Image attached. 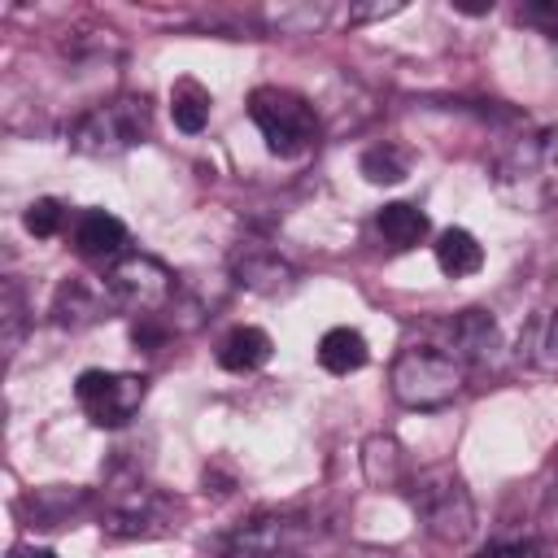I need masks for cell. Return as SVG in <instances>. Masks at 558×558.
<instances>
[{"label": "cell", "instance_id": "cell-16", "mask_svg": "<svg viewBox=\"0 0 558 558\" xmlns=\"http://www.w3.org/2000/svg\"><path fill=\"white\" fill-rule=\"evenodd\" d=\"M432 248H436V266H440L449 279H466V275H475V270L484 266V244H480L466 227L440 231Z\"/></svg>", "mask_w": 558, "mask_h": 558}, {"label": "cell", "instance_id": "cell-23", "mask_svg": "<svg viewBox=\"0 0 558 558\" xmlns=\"http://www.w3.org/2000/svg\"><path fill=\"white\" fill-rule=\"evenodd\" d=\"M0 318H4V353H17L22 331H26V301H22V292H17V283H13V279L4 283V296H0Z\"/></svg>", "mask_w": 558, "mask_h": 558}, {"label": "cell", "instance_id": "cell-11", "mask_svg": "<svg viewBox=\"0 0 558 558\" xmlns=\"http://www.w3.org/2000/svg\"><path fill=\"white\" fill-rule=\"evenodd\" d=\"M235 279L248 288V292H262V296H275V292H288L296 283V270L270 253V248H248L240 262H235Z\"/></svg>", "mask_w": 558, "mask_h": 558}, {"label": "cell", "instance_id": "cell-5", "mask_svg": "<svg viewBox=\"0 0 558 558\" xmlns=\"http://www.w3.org/2000/svg\"><path fill=\"white\" fill-rule=\"evenodd\" d=\"M318 527L314 519L305 514H279V510H266V514H253L248 523H240L227 545H222V558H314L318 549Z\"/></svg>", "mask_w": 558, "mask_h": 558}, {"label": "cell", "instance_id": "cell-20", "mask_svg": "<svg viewBox=\"0 0 558 558\" xmlns=\"http://www.w3.org/2000/svg\"><path fill=\"white\" fill-rule=\"evenodd\" d=\"M209 109H214V96L196 78H174V87H170V118H174L179 131H187V135L205 131Z\"/></svg>", "mask_w": 558, "mask_h": 558}, {"label": "cell", "instance_id": "cell-9", "mask_svg": "<svg viewBox=\"0 0 558 558\" xmlns=\"http://www.w3.org/2000/svg\"><path fill=\"white\" fill-rule=\"evenodd\" d=\"M449 344H453V357L458 362H471V366H493L501 357V327L488 310H462L453 314L449 323Z\"/></svg>", "mask_w": 558, "mask_h": 558}, {"label": "cell", "instance_id": "cell-19", "mask_svg": "<svg viewBox=\"0 0 558 558\" xmlns=\"http://www.w3.org/2000/svg\"><path fill=\"white\" fill-rule=\"evenodd\" d=\"M375 231L392 248H414L427 235V214L418 205H410V201H392V205H384L375 214Z\"/></svg>", "mask_w": 558, "mask_h": 558}, {"label": "cell", "instance_id": "cell-15", "mask_svg": "<svg viewBox=\"0 0 558 558\" xmlns=\"http://www.w3.org/2000/svg\"><path fill=\"white\" fill-rule=\"evenodd\" d=\"M270 336L262 327H235L222 344H218V366L231 371V375H248V371H262L270 362Z\"/></svg>", "mask_w": 558, "mask_h": 558}, {"label": "cell", "instance_id": "cell-21", "mask_svg": "<svg viewBox=\"0 0 558 558\" xmlns=\"http://www.w3.org/2000/svg\"><path fill=\"white\" fill-rule=\"evenodd\" d=\"M357 170L371 179V183H401L410 174V157L397 148V144H375L362 153Z\"/></svg>", "mask_w": 558, "mask_h": 558}, {"label": "cell", "instance_id": "cell-10", "mask_svg": "<svg viewBox=\"0 0 558 558\" xmlns=\"http://www.w3.org/2000/svg\"><path fill=\"white\" fill-rule=\"evenodd\" d=\"M109 310H113V301H109L105 283L96 288L92 279H65L52 296V318H57V327H70V331L100 323Z\"/></svg>", "mask_w": 558, "mask_h": 558}, {"label": "cell", "instance_id": "cell-30", "mask_svg": "<svg viewBox=\"0 0 558 558\" xmlns=\"http://www.w3.org/2000/svg\"><path fill=\"white\" fill-rule=\"evenodd\" d=\"M554 471H558V458H554Z\"/></svg>", "mask_w": 558, "mask_h": 558}, {"label": "cell", "instance_id": "cell-2", "mask_svg": "<svg viewBox=\"0 0 558 558\" xmlns=\"http://www.w3.org/2000/svg\"><path fill=\"white\" fill-rule=\"evenodd\" d=\"M153 135V109L144 96H109L83 109L70 126V148L83 157H118Z\"/></svg>", "mask_w": 558, "mask_h": 558}, {"label": "cell", "instance_id": "cell-6", "mask_svg": "<svg viewBox=\"0 0 558 558\" xmlns=\"http://www.w3.org/2000/svg\"><path fill=\"white\" fill-rule=\"evenodd\" d=\"M105 292L113 310L135 314V318H157V310H166L174 296V275L153 253H122L105 270Z\"/></svg>", "mask_w": 558, "mask_h": 558}, {"label": "cell", "instance_id": "cell-14", "mask_svg": "<svg viewBox=\"0 0 558 558\" xmlns=\"http://www.w3.org/2000/svg\"><path fill=\"white\" fill-rule=\"evenodd\" d=\"M122 244H126L122 218H113L109 209L78 214V222H74V248L83 257H113V253H122Z\"/></svg>", "mask_w": 558, "mask_h": 558}, {"label": "cell", "instance_id": "cell-29", "mask_svg": "<svg viewBox=\"0 0 558 558\" xmlns=\"http://www.w3.org/2000/svg\"><path fill=\"white\" fill-rule=\"evenodd\" d=\"M554 57H558V44H554Z\"/></svg>", "mask_w": 558, "mask_h": 558}, {"label": "cell", "instance_id": "cell-26", "mask_svg": "<svg viewBox=\"0 0 558 558\" xmlns=\"http://www.w3.org/2000/svg\"><path fill=\"white\" fill-rule=\"evenodd\" d=\"M166 336H170V331H166V327H157L153 318H140V323L131 327V340H135L140 349H157V344H161Z\"/></svg>", "mask_w": 558, "mask_h": 558}, {"label": "cell", "instance_id": "cell-13", "mask_svg": "<svg viewBox=\"0 0 558 558\" xmlns=\"http://www.w3.org/2000/svg\"><path fill=\"white\" fill-rule=\"evenodd\" d=\"M519 357L532 371L558 375V310H541V314H532L523 323V331H519Z\"/></svg>", "mask_w": 558, "mask_h": 558}, {"label": "cell", "instance_id": "cell-8", "mask_svg": "<svg viewBox=\"0 0 558 558\" xmlns=\"http://www.w3.org/2000/svg\"><path fill=\"white\" fill-rule=\"evenodd\" d=\"M100 527H105V536H113V541L166 536V532H170V501H166L157 488H148V484H140V480H126V484L109 488Z\"/></svg>", "mask_w": 558, "mask_h": 558}, {"label": "cell", "instance_id": "cell-22", "mask_svg": "<svg viewBox=\"0 0 558 558\" xmlns=\"http://www.w3.org/2000/svg\"><path fill=\"white\" fill-rule=\"evenodd\" d=\"M22 222H26V231H31V235L48 240V235H57V231H61V222H65V205H61L57 196H39V201H31V205H26Z\"/></svg>", "mask_w": 558, "mask_h": 558}, {"label": "cell", "instance_id": "cell-3", "mask_svg": "<svg viewBox=\"0 0 558 558\" xmlns=\"http://www.w3.org/2000/svg\"><path fill=\"white\" fill-rule=\"evenodd\" d=\"M462 384H466L462 362L432 344L401 349L388 371V388L405 410H440L462 392Z\"/></svg>", "mask_w": 558, "mask_h": 558}, {"label": "cell", "instance_id": "cell-1", "mask_svg": "<svg viewBox=\"0 0 558 558\" xmlns=\"http://www.w3.org/2000/svg\"><path fill=\"white\" fill-rule=\"evenodd\" d=\"M410 488V506L418 514V523L427 527V536H436L440 545H462L471 532H475V501H471V488L466 480L449 466V462H436V466H423L405 480Z\"/></svg>", "mask_w": 558, "mask_h": 558}, {"label": "cell", "instance_id": "cell-7", "mask_svg": "<svg viewBox=\"0 0 558 558\" xmlns=\"http://www.w3.org/2000/svg\"><path fill=\"white\" fill-rule=\"evenodd\" d=\"M148 397V379L131 371H83L74 379V401L96 427H126Z\"/></svg>", "mask_w": 558, "mask_h": 558}, {"label": "cell", "instance_id": "cell-24", "mask_svg": "<svg viewBox=\"0 0 558 558\" xmlns=\"http://www.w3.org/2000/svg\"><path fill=\"white\" fill-rule=\"evenodd\" d=\"M475 558H549V554H545V545L536 536H497Z\"/></svg>", "mask_w": 558, "mask_h": 558}, {"label": "cell", "instance_id": "cell-18", "mask_svg": "<svg viewBox=\"0 0 558 558\" xmlns=\"http://www.w3.org/2000/svg\"><path fill=\"white\" fill-rule=\"evenodd\" d=\"M362 471H366L371 488H401L405 484V453H401V445L392 436H384V432L366 436V445H362Z\"/></svg>", "mask_w": 558, "mask_h": 558}, {"label": "cell", "instance_id": "cell-12", "mask_svg": "<svg viewBox=\"0 0 558 558\" xmlns=\"http://www.w3.org/2000/svg\"><path fill=\"white\" fill-rule=\"evenodd\" d=\"M78 510H87V493L83 488H35L22 497V514L35 523V527H65Z\"/></svg>", "mask_w": 558, "mask_h": 558}, {"label": "cell", "instance_id": "cell-28", "mask_svg": "<svg viewBox=\"0 0 558 558\" xmlns=\"http://www.w3.org/2000/svg\"><path fill=\"white\" fill-rule=\"evenodd\" d=\"M13 558H57L52 549H13Z\"/></svg>", "mask_w": 558, "mask_h": 558}, {"label": "cell", "instance_id": "cell-25", "mask_svg": "<svg viewBox=\"0 0 558 558\" xmlns=\"http://www.w3.org/2000/svg\"><path fill=\"white\" fill-rule=\"evenodd\" d=\"M519 17H523L527 26H536L549 44H558V0H532V4L519 9Z\"/></svg>", "mask_w": 558, "mask_h": 558}, {"label": "cell", "instance_id": "cell-17", "mask_svg": "<svg viewBox=\"0 0 558 558\" xmlns=\"http://www.w3.org/2000/svg\"><path fill=\"white\" fill-rule=\"evenodd\" d=\"M366 357H371V349H366L362 331H353V327H331L318 340V366L327 375H353L366 366Z\"/></svg>", "mask_w": 558, "mask_h": 558}, {"label": "cell", "instance_id": "cell-4", "mask_svg": "<svg viewBox=\"0 0 558 558\" xmlns=\"http://www.w3.org/2000/svg\"><path fill=\"white\" fill-rule=\"evenodd\" d=\"M248 118H253V126L262 131V140L275 157H301L318 140L314 105L305 96L288 92V87H257L248 96Z\"/></svg>", "mask_w": 558, "mask_h": 558}, {"label": "cell", "instance_id": "cell-27", "mask_svg": "<svg viewBox=\"0 0 558 558\" xmlns=\"http://www.w3.org/2000/svg\"><path fill=\"white\" fill-rule=\"evenodd\" d=\"M327 558H397V554L375 549V545H349V549H336V554H327Z\"/></svg>", "mask_w": 558, "mask_h": 558}]
</instances>
